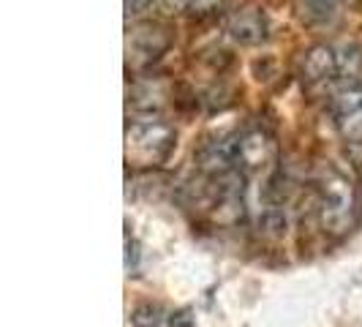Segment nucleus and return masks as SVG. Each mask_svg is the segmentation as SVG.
Wrapping results in <instances>:
<instances>
[{
	"mask_svg": "<svg viewBox=\"0 0 362 327\" xmlns=\"http://www.w3.org/2000/svg\"><path fill=\"white\" fill-rule=\"evenodd\" d=\"M128 104L136 112L153 115L166 104V82L161 79H142L128 91Z\"/></svg>",
	"mask_w": 362,
	"mask_h": 327,
	"instance_id": "nucleus-10",
	"label": "nucleus"
},
{
	"mask_svg": "<svg viewBox=\"0 0 362 327\" xmlns=\"http://www.w3.org/2000/svg\"><path fill=\"white\" fill-rule=\"evenodd\" d=\"M126 248H128V254H126V268H128V272H131V270H136V262H139V246H136L134 240H128Z\"/></svg>",
	"mask_w": 362,
	"mask_h": 327,
	"instance_id": "nucleus-15",
	"label": "nucleus"
},
{
	"mask_svg": "<svg viewBox=\"0 0 362 327\" xmlns=\"http://www.w3.org/2000/svg\"><path fill=\"white\" fill-rule=\"evenodd\" d=\"M226 30H229V36L235 38L237 44L256 47V44H262L267 38V19L262 14V8L243 6V8L232 11V17L226 22Z\"/></svg>",
	"mask_w": 362,
	"mask_h": 327,
	"instance_id": "nucleus-9",
	"label": "nucleus"
},
{
	"mask_svg": "<svg viewBox=\"0 0 362 327\" xmlns=\"http://www.w3.org/2000/svg\"><path fill=\"white\" fill-rule=\"evenodd\" d=\"M332 123L351 145H362V85H349L332 98Z\"/></svg>",
	"mask_w": 362,
	"mask_h": 327,
	"instance_id": "nucleus-7",
	"label": "nucleus"
},
{
	"mask_svg": "<svg viewBox=\"0 0 362 327\" xmlns=\"http://www.w3.org/2000/svg\"><path fill=\"white\" fill-rule=\"evenodd\" d=\"M237 150H240V172L248 175H262L275 166V142L267 131L262 128H248L245 134L237 137Z\"/></svg>",
	"mask_w": 362,
	"mask_h": 327,
	"instance_id": "nucleus-5",
	"label": "nucleus"
},
{
	"mask_svg": "<svg viewBox=\"0 0 362 327\" xmlns=\"http://www.w3.org/2000/svg\"><path fill=\"white\" fill-rule=\"evenodd\" d=\"M197 207L218 226H235L245 213V175L237 169L223 178H202Z\"/></svg>",
	"mask_w": 362,
	"mask_h": 327,
	"instance_id": "nucleus-3",
	"label": "nucleus"
},
{
	"mask_svg": "<svg viewBox=\"0 0 362 327\" xmlns=\"http://www.w3.org/2000/svg\"><path fill=\"white\" fill-rule=\"evenodd\" d=\"M197 169L202 178H223L229 172L240 169V150H237V137L235 139H216L207 142L197 153Z\"/></svg>",
	"mask_w": 362,
	"mask_h": 327,
	"instance_id": "nucleus-8",
	"label": "nucleus"
},
{
	"mask_svg": "<svg viewBox=\"0 0 362 327\" xmlns=\"http://www.w3.org/2000/svg\"><path fill=\"white\" fill-rule=\"evenodd\" d=\"M316 213L327 235L341 237L354 226L357 216V194L351 178L338 166H325L316 188Z\"/></svg>",
	"mask_w": 362,
	"mask_h": 327,
	"instance_id": "nucleus-1",
	"label": "nucleus"
},
{
	"mask_svg": "<svg viewBox=\"0 0 362 327\" xmlns=\"http://www.w3.org/2000/svg\"><path fill=\"white\" fill-rule=\"evenodd\" d=\"M153 0H126V17H139L142 11L150 8Z\"/></svg>",
	"mask_w": 362,
	"mask_h": 327,
	"instance_id": "nucleus-14",
	"label": "nucleus"
},
{
	"mask_svg": "<svg viewBox=\"0 0 362 327\" xmlns=\"http://www.w3.org/2000/svg\"><path fill=\"white\" fill-rule=\"evenodd\" d=\"M177 142L175 128L161 117H134L126 126V161L136 169L161 166Z\"/></svg>",
	"mask_w": 362,
	"mask_h": 327,
	"instance_id": "nucleus-2",
	"label": "nucleus"
},
{
	"mask_svg": "<svg viewBox=\"0 0 362 327\" xmlns=\"http://www.w3.org/2000/svg\"><path fill=\"white\" fill-rule=\"evenodd\" d=\"M163 14H182L188 11V0H156Z\"/></svg>",
	"mask_w": 362,
	"mask_h": 327,
	"instance_id": "nucleus-13",
	"label": "nucleus"
},
{
	"mask_svg": "<svg viewBox=\"0 0 362 327\" xmlns=\"http://www.w3.org/2000/svg\"><path fill=\"white\" fill-rule=\"evenodd\" d=\"M229 6V0H188V14L194 17H213Z\"/></svg>",
	"mask_w": 362,
	"mask_h": 327,
	"instance_id": "nucleus-11",
	"label": "nucleus"
},
{
	"mask_svg": "<svg viewBox=\"0 0 362 327\" xmlns=\"http://www.w3.org/2000/svg\"><path fill=\"white\" fill-rule=\"evenodd\" d=\"M341 71H344L341 54L335 52L332 47H327V44L310 47L308 52L303 54V60H300V79H303V85L310 88V91L335 82L341 76Z\"/></svg>",
	"mask_w": 362,
	"mask_h": 327,
	"instance_id": "nucleus-6",
	"label": "nucleus"
},
{
	"mask_svg": "<svg viewBox=\"0 0 362 327\" xmlns=\"http://www.w3.org/2000/svg\"><path fill=\"white\" fill-rule=\"evenodd\" d=\"M134 327H158L161 325V309L158 306H139L131 314Z\"/></svg>",
	"mask_w": 362,
	"mask_h": 327,
	"instance_id": "nucleus-12",
	"label": "nucleus"
},
{
	"mask_svg": "<svg viewBox=\"0 0 362 327\" xmlns=\"http://www.w3.org/2000/svg\"><path fill=\"white\" fill-rule=\"evenodd\" d=\"M172 47V33L161 22H142L126 36L128 69H147Z\"/></svg>",
	"mask_w": 362,
	"mask_h": 327,
	"instance_id": "nucleus-4",
	"label": "nucleus"
}]
</instances>
